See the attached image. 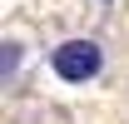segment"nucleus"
Wrapping results in <instances>:
<instances>
[{
	"label": "nucleus",
	"mask_w": 129,
	"mask_h": 124,
	"mask_svg": "<svg viewBox=\"0 0 129 124\" xmlns=\"http://www.w3.org/2000/svg\"><path fill=\"white\" fill-rule=\"evenodd\" d=\"M20 60H25V45H20V40H5V45H0V79H5V84H15Z\"/></svg>",
	"instance_id": "obj_2"
},
{
	"label": "nucleus",
	"mask_w": 129,
	"mask_h": 124,
	"mask_svg": "<svg viewBox=\"0 0 129 124\" xmlns=\"http://www.w3.org/2000/svg\"><path fill=\"white\" fill-rule=\"evenodd\" d=\"M50 75L60 79V84H89V79H99L104 75V50H99V40H89V35L60 40V45L50 50Z\"/></svg>",
	"instance_id": "obj_1"
}]
</instances>
